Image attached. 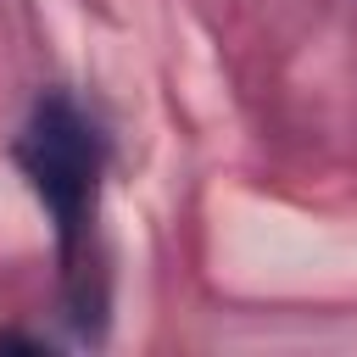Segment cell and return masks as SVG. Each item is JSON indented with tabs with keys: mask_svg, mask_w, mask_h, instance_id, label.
<instances>
[{
	"mask_svg": "<svg viewBox=\"0 0 357 357\" xmlns=\"http://www.w3.org/2000/svg\"><path fill=\"white\" fill-rule=\"evenodd\" d=\"M17 162L33 184V195L45 201V212L56 218L61 257L78 262V245H84L89 218H95V178H100L95 123L67 95H50V100L33 106V117L17 139Z\"/></svg>",
	"mask_w": 357,
	"mask_h": 357,
	"instance_id": "cell-1",
	"label": "cell"
}]
</instances>
